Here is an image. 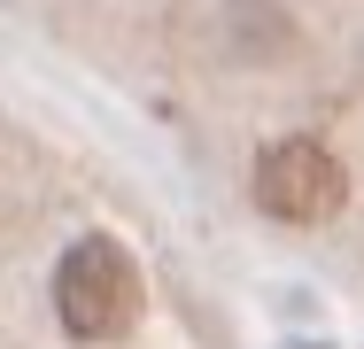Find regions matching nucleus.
Masks as SVG:
<instances>
[{
    "label": "nucleus",
    "instance_id": "2",
    "mask_svg": "<svg viewBox=\"0 0 364 349\" xmlns=\"http://www.w3.org/2000/svg\"><path fill=\"white\" fill-rule=\"evenodd\" d=\"M256 202L272 217H287V225H326L349 202V171H341V155L326 140H279L256 163Z\"/></svg>",
    "mask_w": 364,
    "mask_h": 349
},
{
    "label": "nucleus",
    "instance_id": "1",
    "mask_svg": "<svg viewBox=\"0 0 364 349\" xmlns=\"http://www.w3.org/2000/svg\"><path fill=\"white\" fill-rule=\"evenodd\" d=\"M55 318L70 342H124L140 318V264L109 233H85L55 264Z\"/></svg>",
    "mask_w": 364,
    "mask_h": 349
}]
</instances>
